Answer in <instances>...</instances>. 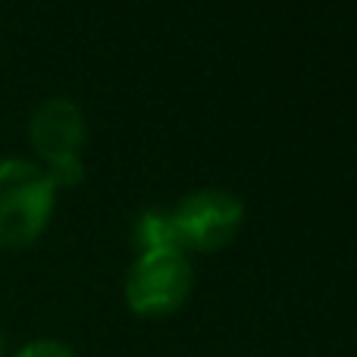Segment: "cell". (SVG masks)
<instances>
[{
    "mask_svg": "<svg viewBox=\"0 0 357 357\" xmlns=\"http://www.w3.org/2000/svg\"><path fill=\"white\" fill-rule=\"evenodd\" d=\"M56 188L38 163L0 160V248H29L47 229Z\"/></svg>",
    "mask_w": 357,
    "mask_h": 357,
    "instance_id": "1",
    "label": "cell"
},
{
    "mask_svg": "<svg viewBox=\"0 0 357 357\" xmlns=\"http://www.w3.org/2000/svg\"><path fill=\"white\" fill-rule=\"evenodd\" d=\"M191 295L185 251H144L126 276V301L138 317H169Z\"/></svg>",
    "mask_w": 357,
    "mask_h": 357,
    "instance_id": "2",
    "label": "cell"
},
{
    "mask_svg": "<svg viewBox=\"0 0 357 357\" xmlns=\"http://www.w3.org/2000/svg\"><path fill=\"white\" fill-rule=\"evenodd\" d=\"M182 251H220L238 235L245 207L232 191L201 188L173 210Z\"/></svg>",
    "mask_w": 357,
    "mask_h": 357,
    "instance_id": "3",
    "label": "cell"
},
{
    "mask_svg": "<svg viewBox=\"0 0 357 357\" xmlns=\"http://www.w3.org/2000/svg\"><path fill=\"white\" fill-rule=\"evenodd\" d=\"M29 138L44 163L63 160V157H82L85 144V116L79 104L69 98H50L31 113Z\"/></svg>",
    "mask_w": 357,
    "mask_h": 357,
    "instance_id": "4",
    "label": "cell"
},
{
    "mask_svg": "<svg viewBox=\"0 0 357 357\" xmlns=\"http://www.w3.org/2000/svg\"><path fill=\"white\" fill-rule=\"evenodd\" d=\"M135 241L142 248V254L144 251H182V238H178L173 213H163V210H148V213L138 216Z\"/></svg>",
    "mask_w": 357,
    "mask_h": 357,
    "instance_id": "5",
    "label": "cell"
},
{
    "mask_svg": "<svg viewBox=\"0 0 357 357\" xmlns=\"http://www.w3.org/2000/svg\"><path fill=\"white\" fill-rule=\"evenodd\" d=\"M44 173L54 182V188H60V185L69 188V185H79L82 178H85V163H82V157H63V160L47 163Z\"/></svg>",
    "mask_w": 357,
    "mask_h": 357,
    "instance_id": "6",
    "label": "cell"
},
{
    "mask_svg": "<svg viewBox=\"0 0 357 357\" xmlns=\"http://www.w3.org/2000/svg\"><path fill=\"white\" fill-rule=\"evenodd\" d=\"M13 357H75L69 351L63 342H54V339H38V342H29L25 348H19Z\"/></svg>",
    "mask_w": 357,
    "mask_h": 357,
    "instance_id": "7",
    "label": "cell"
},
{
    "mask_svg": "<svg viewBox=\"0 0 357 357\" xmlns=\"http://www.w3.org/2000/svg\"><path fill=\"white\" fill-rule=\"evenodd\" d=\"M0 357H3V333H0Z\"/></svg>",
    "mask_w": 357,
    "mask_h": 357,
    "instance_id": "8",
    "label": "cell"
}]
</instances>
